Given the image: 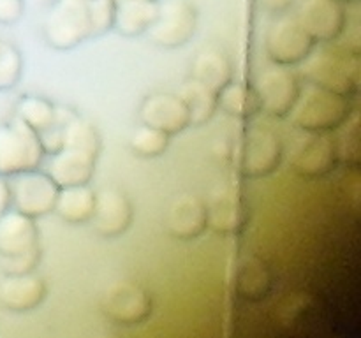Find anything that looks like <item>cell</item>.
<instances>
[{
  "label": "cell",
  "instance_id": "obj_22",
  "mask_svg": "<svg viewBox=\"0 0 361 338\" xmlns=\"http://www.w3.org/2000/svg\"><path fill=\"white\" fill-rule=\"evenodd\" d=\"M95 206V190L88 183L85 185L60 187L59 197H56L55 210L66 224L83 225L88 224L94 215Z\"/></svg>",
  "mask_w": 361,
  "mask_h": 338
},
{
  "label": "cell",
  "instance_id": "obj_27",
  "mask_svg": "<svg viewBox=\"0 0 361 338\" xmlns=\"http://www.w3.org/2000/svg\"><path fill=\"white\" fill-rule=\"evenodd\" d=\"M169 137L162 130L141 123L129 137V148L134 155L141 158H157L169 148Z\"/></svg>",
  "mask_w": 361,
  "mask_h": 338
},
{
  "label": "cell",
  "instance_id": "obj_29",
  "mask_svg": "<svg viewBox=\"0 0 361 338\" xmlns=\"http://www.w3.org/2000/svg\"><path fill=\"white\" fill-rule=\"evenodd\" d=\"M115 0H87L88 21H90V37H99L113 30L115 23Z\"/></svg>",
  "mask_w": 361,
  "mask_h": 338
},
{
  "label": "cell",
  "instance_id": "obj_12",
  "mask_svg": "<svg viewBox=\"0 0 361 338\" xmlns=\"http://www.w3.org/2000/svg\"><path fill=\"white\" fill-rule=\"evenodd\" d=\"M338 146L330 132H307L291 151V168L303 178H321L337 165Z\"/></svg>",
  "mask_w": 361,
  "mask_h": 338
},
{
  "label": "cell",
  "instance_id": "obj_19",
  "mask_svg": "<svg viewBox=\"0 0 361 338\" xmlns=\"http://www.w3.org/2000/svg\"><path fill=\"white\" fill-rule=\"evenodd\" d=\"M97 157L73 148H60L48 162V173L59 187L85 185L90 183L95 175Z\"/></svg>",
  "mask_w": 361,
  "mask_h": 338
},
{
  "label": "cell",
  "instance_id": "obj_1",
  "mask_svg": "<svg viewBox=\"0 0 361 338\" xmlns=\"http://www.w3.org/2000/svg\"><path fill=\"white\" fill-rule=\"evenodd\" d=\"M302 73L312 87L353 99L360 90V53L338 46H323L303 60Z\"/></svg>",
  "mask_w": 361,
  "mask_h": 338
},
{
  "label": "cell",
  "instance_id": "obj_10",
  "mask_svg": "<svg viewBox=\"0 0 361 338\" xmlns=\"http://www.w3.org/2000/svg\"><path fill=\"white\" fill-rule=\"evenodd\" d=\"M254 88L261 102V111L274 118H288L302 94L300 77L288 67L275 65L257 76Z\"/></svg>",
  "mask_w": 361,
  "mask_h": 338
},
{
  "label": "cell",
  "instance_id": "obj_24",
  "mask_svg": "<svg viewBox=\"0 0 361 338\" xmlns=\"http://www.w3.org/2000/svg\"><path fill=\"white\" fill-rule=\"evenodd\" d=\"M180 97L185 102L190 115V127H201L210 122L219 109L217 94L201 84L200 81L192 80L182 84L180 88Z\"/></svg>",
  "mask_w": 361,
  "mask_h": 338
},
{
  "label": "cell",
  "instance_id": "obj_34",
  "mask_svg": "<svg viewBox=\"0 0 361 338\" xmlns=\"http://www.w3.org/2000/svg\"><path fill=\"white\" fill-rule=\"evenodd\" d=\"M11 208V185L9 176L0 175V215Z\"/></svg>",
  "mask_w": 361,
  "mask_h": 338
},
{
  "label": "cell",
  "instance_id": "obj_20",
  "mask_svg": "<svg viewBox=\"0 0 361 338\" xmlns=\"http://www.w3.org/2000/svg\"><path fill=\"white\" fill-rule=\"evenodd\" d=\"M192 80L200 81L212 92L219 94L233 81V63L228 53L221 48H204L192 62Z\"/></svg>",
  "mask_w": 361,
  "mask_h": 338
},
{
  "label": "cell",
  "instance_id": "obj_8",
  "mask_svg": "<svg viewBox=\"0 0 361 338\" xmlns=\"http://www.w3.org/2000/svg\"><path fill=\"white\" fill-rule=\"evenodd\" d=\"M101 310L106 319L116 326H140L152 315V296L141 284L118 280L109 285L101 298Z\"/></svg>",
  "mask_w": 361,
  "mask_h": 338
},
{
  "label": "cell",
  "instance_id": "obj_30",
  "mask_svg": "<svg viewBox=\"0 0 361 338\" xmlns=\"http://www.w3.org/2000/svg\"><path fill=\"white\" fill-rule=\"evenodd\" d=\"M41 263V245L32 249L30 252L20 254L14 257H2V268L6 275L32 273Z\"/></svg>",
  "mask_w": 361,
  "mask_h": 338
},
{
  "label": "cell",
  "instance_id": "obj_16",
  "mask_svg": "<svg viewBox=\"0 0 361 338\" xmlns=\"http://www.w3.org/2000/svg\"><path fill=\"white\" fill-rule=\"evenodd\" d=\"M48 294L44 278L35 271L6 275L0 282V305L14 313H27L42 305Z\"/></svg>",
  "mask_w": 361,
  "mask_h": 338
},
{
  "label": "cell",
  "instance_id": "obj_23",
  "mask_svg": "<svg viewBox=\"0 0 361 338\" xmlns=\"http://www.w3.org/2000/svg\"><path fill=\"white\" fill-rule=\"evenodd\" d=\"M219 109L238 120H250L261 113V102L254 87L231 81L217 94Z\"/></svg>",
  "mask_w": 361,
  "mask_h": 338
},
{
  "label": "cell",
  "instance_id": "obj_17",
  "mask_svg": "<svg viewBox=\"0 0 361 338\" xmlns=\"http://www.w3.org/2000/svg\"><path fill=\"white\" fill-rule=\"evenodd\" d=\"M208 206V224L222 234H233L245 227L249 208L233 187H217Z\"/></svg>",
  "mask_w": 361,
  "mask_h": 338
},
{
  "label": "cell",
  "instance_id": "obj_4",
  "mask_svg": "<svg viewBox=\"0 0 361 338\" xmlns=\"http://www.w3.org/2000/svg\"><path fill=\"white\" fill-rule=\"evenodd\" d=\"M44 155L39 134L20 118L14 116L0 125V175L13 176L37 169Z\"/></svg>",
  "mask_w": 361,
  "mask_h": 338
},
{
  "label": "cell",
  "instance_id": "obj_32",
  "mask_svg": "<svg viewBox=\"0 0 361 338\" xmlns=\"http://www.w3.org/2000/svg\"><path fill=\"white\" fill-rule=\"evenodd\" d=\"M23 0H0V23H16L23 16Z\"/></svg>",
  "mask_w": 361,
  "mask_h": 338
},
{
  "label": "cell",
  "instance_id": "obj_33",
  "mask_svg": "<svg viewBox=\"0 0 361 338\" xmlns=\"http://www.w3.org/2000/svg\"><path fill=\"white\" fill-rule=\"evenodd\" d=\"M293 2L295 0H257L261 9L271 14H284L293 6Z\"/></svg>",
  "mask_w": 361,
  "mask_h": 338
},
{
  "label": "cell",
  "instance_id": "obj_9",
  "mask_svg": "<svg viewBox=\"0 0 361 338\" xmlns=\"http://www.w3.org/2000/svg\"><path fill=\"white\" fill-rule=\"evenodd\" d=\"M317 42L298 18L284 16L275 21L264 39V51L275 65L293 67L310 55Z\"/></svg>",
  "mask_w": 361,
  "mask_h": 338
},
{
  "label": "cell",
  "instance_id": "obj_25",
  "mask_svg": "<svg viewBox=\"0 0 361 338\" xmlns=\"http://www.w3.org/2000/svg\"><path fill=\"white\" fill-rule=\"evenodd\" d=\"M62 148H73L99 157L102 148L101 134L90 120L74 115L62 125Z\"/></svg>",
  "mask_w": 361,
  "mask_h": 338
},
{
  "label": "cell",
  "instance_id": "obj_31",
  "mask_svg": "<svg viewBox=\"0 0 361 338\" xmlns=\"http://www.w3.org/2000/svg\"><path fill=\"white\" fill-rule=\"evenodd\" d=\"M348 132L344 136V143L337 144L338 146V158H344L349 164H358L360 162V129L358 122L349 123L348 120Z\"/></svg>",
  "mask_w": 361,
  "mask_h": 338
},
{
  "label": "cell",
  "instance_id": "obj_6",
  "mask_svg": "<svg viewBox=\"0 0 361 338\" xmlns=\"http://www.w3.org/2000/svg\"><path fill=\"white\" fill-rule=\"evenodd\" d=\"M197 28V9L190 0L159 2V13L147 30L148 39L164 49L185 46Z\"/></svg>",
  "mask_w": 361,
  "mask_h": 338
},
{
  "label": "cell",
  "instance_id": "obj_36",
  "mask_svg": "<svg viewBox=\"0 0 361 338\" xmlns=\"http://www.w3.org/2000/svg\"><path fill=\"white\" fill-rule=\"evenodd\" d=\"M85 2H87V0H85Z\"/></svg>",
  "mask_w": 361,
  "mask_h": 338
},
{
  "label": "cell",
  "instance_id": "obj_18",
  "mask_svg": "<svg viewBox=\"0 0 361 338\" xmlns=\"http://www.w3.org/2000/svg\"><path fill=\"white\" fill-rule=\"evenodd\" d=\"M39 246L35 218L9 208L0 215V257H14Z\"/></svg>",
  "mask_w": 361,
  "mask_h": 338
},
{
  "label": "cell",
  "instance_id": "obj_26",
  "mask_svg": "<svg viewBox=\"0 0 361 338\" xmlns=\"http://www.w3.org/2000/svg\"><path fill=\"white\" fill-rule=\"evenodd\" d=\"M14 116L39 134L55 123L56 106L41 95H25L18 101Z\"/></svg>",
  "mask_w": 361,
  "mask_h": 338
},
{
  "label": "cell",
  "instance_id": "obj_21",
  "mask_svg": "<svg viewBox=\"0 0 361 338\" xmlns=\"http://www.w3.org/2000/svg\"><path fill=\"white\" fill-rule=\"evenodd\" d=\"M157 13L159 0H116L113 28L126 37L147 34Z\"/></svg>",
  "mask_w": 361,
  "mask_h": 338
},
{
  "label": "cell",
  "instance_id": "obj_15",
  "mask_svg": "<svg viewBox=\"0 0 361 338\" xmlns=\"http://www.w3.org/2000/svg\"><path fill=\"white\" fill-rule=\"evenodd\" d=\"M208 227V206L203 197L196 194H180L171 201L166 215V229L171 238L192 242Z\"/></svg>",
  "mask_w": 361,
  "mask_h": 338
},
{
  "label": "cell",
  "instance_id": "obj_14",
  "mask_svg": "<svg viewBox=\"0 0 361 338\" xmlns=\"http://www.w3.org/2000/svg\"><path fill=\"white\" fill-rule=\"evenodd\" d=\"M140 120L143 125L162 130L168 136L183 132L190 127V115L178 94L155 92L147 95L140 106Z\"/></svg>",
  "mask_w": 361,
  "mask_h": 338
},
{
  "label": "cell",
  "instance_id": "obj_13",
  "mask_svg": "<svg viewBox=\"0 0 361 338\" xmlns=\"http://www.w3.org/2000/svg\"><path fill=\"white\" fill-rule=\"evenodd\" d=\"M298 20L314 41L328 44L344 34L348 14L342 0H303Z\"/></svg>",
  "mask_w": 361,
  "mask_h": 338
},
{
  "label": "cell",
  "instance_id": "obj_7",
  "mask_svg": "<svg viewBox=\"0 0 361 338\" xmlns=\"http://www.w3.org/2000/svg\"><path fill=\"white\" fill-rule=\"evenodd\" d=\"M11 206L30 218L53 213L60 187L46 171L30 169L9 176Z\"/></svg>",
  "mask_w": 361,
  "mask_h": 338
},
{
  "label": "cell",
  "instance_id": "obj_3",
  "mask_svg": "<svg viewBox=\"0 0 361 338\" xmlns=\"http://www.w3.org/2000/svg\"><path fill=\"white\" fill-rule=\"evenodd\" d=\"M289 116L305 132H334L351 118V104L348 97L310 84L309 90H302Z\"/></svg>",
  "mask_w": 361,
  "mask_h": 338
},
{
  "label": "cell",
  "instance_id": "obj_11",
  "mask_svg": "<svg viewBox=\"0 0 361 338\" xmlns=\"http://www.w3.org/2000/svg\"><path fill=\"white\" fill-rule=\"evenodd\" d=\"M134 222V204L129 194L116 185L95 190V206L90 224L104 239L126 234Z\"/></svg>",
  "mask_w": 361,
  "mask_h": 338
},
{
  "label": "cell",
  "instance_id": "obj_2",
  "mask_svg": "<svg viewBox=\"0 0 361 338\" xmlns=\"http://www.w3.org/2000/svg\"><path fill=\"white\" fill-rule=\"evenodd\" d=\"M231 158L242 176L263 178L279 169L284 158V143L270 127L254 125L240 136Z\"/></svg>",
  "mask_w": 361,
  "mask_h": 338
},
{
  "label": "cell",
  "instance_id": "obj_35",
  "mask_svg": "<svg viewBox=\"0 0 361 338\" xmlns=\"http://www.w3.org/2000/svg\"><path fill=\"white\" fill-rule=\"evenodd\" d=\"M342 2H344V4H355V2H358V0H342Z\"/></svg>",
  "mask_w": 361,
  "mask_h": 338
},
{
  "label": "cell",
  "instance_id": "obj_5",
  "mask_svg": "<svg viewBox=\"0 0 361 338\" xmlns=\"http://www.w3.org/2000/svg\"><path fill=\"white\" fill-rule=\"evenodd\" d=\"M46 44L59 51H67L90 37L87 2L85 0H56L42 23Z\"/></svg>",
  "mask_w": 361,
  "mask_h": 338
},
{
  "label": "cell",
  "instance_id": "obj_28",
  "mask_svg": "<svg viewBox=\"0 0 361 338\" xmlns=\"http://www.w3.org/2000/svg\"><path fill=\"white\" fill-rule=\"evenodd\" d=\"M23 73V58L11 42L0 41V90H11Z\"/></svg>",
  "mask_w": 361,
  "mask_h": 338
}]
</instances>
